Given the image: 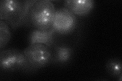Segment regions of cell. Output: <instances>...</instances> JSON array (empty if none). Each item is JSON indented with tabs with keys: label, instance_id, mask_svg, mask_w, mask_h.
<instances>
[{
	"label": "cell",
	"instance_id": "52a82bcc",
	"mask_svg": "<svg viewBox=\"0 0 122 81\" xmlns=\"http://www.w3.org/2000/svg\"><path fill=\"white\" fill-rule=\"evenodd\" d=\"M55 30L53 29L48 31H42L34 29L29 34L28 41L30 44H41L51 48L54 44Z\"/></svg>",
	"mask_w": 122,
	"mask_h": 81
},
{
	"label": "cell",
	"instance_id": "6da1fadb",
	"mask_svg": "<svg viewBox=\"0 0 122 81\" xmlns=\"http://www.w3.org/2000/svg\"><path fill=\"white\" fill-rule=\"evenodd\" d=\"M56 9L49 0H37L30 9L29 22L35 29L48 31L52 29Z\"/></svg>",
	"mask_w": 122,
	"mask_h": 81
},
{
	"label": "cell",
	"instance_id": "8992f818",
	"mask_svg": "<svg viewBox=\"0 0 122 81\" xmlns=\"http://www.w3.org/2000/svg\"><path fill=\"white\" fill-rule=\"evenodd\" d=\"M95 2L93 0H68L64 2V7L75 16H85L94 9Z\"/></svg>",
	"mask_w": 122,
	"mask_h": 81
},
{
	"label": "cell",
	"instance_id": "7a4b0ae2",
	"mask_svg": "<svg viewBox=\"0 0 122 81\" xmlns=\"http://www.w3.org/2000/svg\"><path fill=\"white\" fill-rule=\"evenodd\" d=\"M23 52L31 71L42 68L52 63L53 52L50 48L46 45L30 44Z\"/></svg>",
	"mask_w": 122,
	"mask_h": 81
},
{
	"label": "cell",
	"instance_id": "277c9868",
	"mask_svg": "<svg viewBox=\"0 0 122 81\" xmlns=\"http://www.w3.org/2000/svg\"><path fill=\"white\" fill-rule=\"evenodd\" d=\"M24 1L2 0L0 1V19L13 29L22 25Z\"/></svg>",
	"mask_w": 122,
	"mask_h": 81
},
{
	"label": "cell",
	"instance_id": "3957f363",
	"mask_svg": "<svg viewBox=\"0 0 122 81\" xmlns=\"http://www.w3.org/2000/svg\"><path fill=\"white\" fill-rule=\"evenodd\" d=\"M0 68L4 71H31L24 52L15 49L1 50Z\"/></svg>",
	"mask_w": 122,
	"mask_h": 81
},
{
	"label": "cell",
	"instance_id": "9c48e42d",
	"mask_svg": "<svg viewBox=\"0 0 122 81\" xmlns=\"http://www.w3.org/2000/svg\"><path fill=\"white\" fill-rule=\"evenodd\" d=\"M105 68L106 71L110 76L117 78L120 81H122V64L120 59L118 58L109 59L106 63Z\"/></svg>",
	"mask_w": 122,
	"mask_h": 81
},
{
	"label": "cell",
	"instance_id": "30bf717a",
	"mask_svg": "<svg viewBox=\"0 0 122 81\" xmlns=\"http://www.w3.org/2000/svg\"><path fill=\"white\" fill-rule=\"evenodd\" d=\"M11 38V32L8 24L0 20V50H2L9 43Z\"/></svg>",
	"mask_w": 122,
	"mask_h": 81
},
{
	"label": "cell",
	"instance_id": "ba28073f",
	"mask_svg": "<svg viewBox=\"0 0 122 81\" xmlns=\"http://www.w3.org/2000/svg\"><path fill=\"white\" fill-rule=\"evenodd\" d=\"M54 49L52 63L58 64H65L72 59L73 54V50L70 46L61 45L56 46Z\"/></svg>",
	"mask_w": 122,
	"mask_h": 81
},
{
	"label": "cell",
	"instance_id": "5b68a950",
	"mask_svg": "<svg viewBox=\"0 0 122 81\" xmlns=\"http://www.w3.org/2000/svg\"><path fill=\"white\" fill-rule=\"evenodd\" d=\"M77 24L75 15L65 7L56 10L52 29L55 33L68 34L73 32Z\"/></svg>",
	"mask_w": 122,
	"mask_h": 81
}]
</instances>
